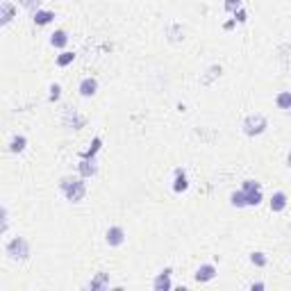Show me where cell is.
<instances>
[{"label":"cell","instance_id":"6da1fadb","mask_svg":"<svg viewBox=\"0 0 291 291\" xmlns=\"http://www.w3.org/2000/svg\"><path fill=\"white\" fill-rule=\"evenodd\" d=\"M5 253L9 255V259L14 261H23L30 257V244L25 237H14L9 244L5 246Z\"/></svg>","mask_w":291,"mask_h":291},{"label":"cell","instance_id":"7a4b0ae2","mask_svg":"<svg viewBox=\"0 0 291 291\" xmlns=\"http://www.w3.org/2000/svg\"><path fill=\"white\" fill-rule=\"evenodd\" d=\"M266 128H268V121L261 114H250L248 119L244 121V134H248V137H259V134L266 132Z\"/></svg>","mask_w":291,"mask_h":291},{"label":"cell","instance_id":"3957f363","mask_svg":"<svg viewBox=\"0 0 291 291\" xmlns=\"http://www.w3.org/2000/svg\"><path fill=\"white\" fill-rule=\"evenodd\" d=\"M64 196L68 202H82L84 196H87V182H84V178H75V182L64 191Z\"/></svg>","mask_w":291,"mask_h":291},{"label":"cell","instance_id":"277c9868","mask_svg":"<svg viewBox=\"0 0 291 291\" xmlns=\"http://www.w3.org/2000/svg\"><path fill=\"white\" fill-rule=\"evenodd\" d=\"M105 241H107V246H112V248H119V246H123L125 230L121 226H112L107 230V234H105Z\"/></svg>","mask_w":291,"mask_h":291},{"label":"cell","instance_id":"5b68a950","mask_svg":"<svg viewBox=\"0 0 291 291\" xmlns=\"http://www.w3.org/2000/svg\"><path fill=\"white\" fill-rule=\"evenodd\" d=\"M171 273H173V268H164V271H160V273H157V278H155V282H153V289L155 291H168V289H173Z\"/></svg>","mask_w":291,"mask_h":291},{"label":"cell","instance_id":"8992f818","mask_svg":"<svg viewBox=\"0 0 291 291\" xmlns=\"http://www.w3.org/2000/svg\"><path fill=\"white\" fill-rule=\"evenodd\" d=\"M77 91H80L82 98H91V96H96V91H98V80H96L94 75L84 77L82 82H80V87H77Z\"/></svg>","mask_w":291,"mask_h":291},{"label":"cell","instance_id":"52a82bcc","mask_svg":"<svg viewBox=\"0 0 291 291\" xmlns=\"http://www.w3.org/2000/svg\"><path fill=\"white\" fill-rule=\"evenodd\" d=\"M216 278V266L214 264H200L198 266V271H196V275H194V280L196 282H209V280H214Z\"/></svg>","mask_w":291,"mask_h":291},{"label":"cell","instance_id":"ba28073f","mask_svg":"<svg viewBox=\"0 0 291 291\" xmlns=\"http://www.w3.org/2000/svg\"><path fill=\"white\" fill-rule=\"evenodd\" d=\"M77 171H80V178L89 180V178H94L96 173H98V164H96V160H82V157H80Z\"/></svg>","mask_w":291,"mask_h":291},{"label":"cell","instance_id":"9c48e42d","mask_svg":"<svg viewBox=\"0 0 291 291\" xmlns=\"http://www.w3.org/2000/svg\"><path fill=\"white\" fill-rule=\"evenodd\" d=\"M14 16H16V7H14V2L2 0V2H0V25H9Z\"/></svg>","mask_w":291,"mask_h":291},{"label":"cell","instance_id":"30bf717a","mask_svg":"<svg viewBox=\"0 0 291 291\" xmlns=\"http://www.w3.org/2000/svg\"><path fill=\"white\" fill-rule=\"evenodd\" d=\"M268 205H271V212H275V214L285 212L287 205H289V200H287V194H285V191H275L273 196H271V200H268Z\"/></svg>","mask_w":291,"mask_h":291},{"label":"cell","instance_id":"8fae6325","mask_svg":"<svg viewBox=\"0 0 291 291\" xmlns=\"http://www.w3.org/2000/svg\"><path fill=\"white\" fill-rule=\"evenodd\" d=\"M187 189H189L187 173H184V168H175V178H173V191H175V194H184Z\"/></svg>","mask_w":291,"mask_h":291},{"label":"cell","instance_id":"7c38bea8","mask_svg":"<svg viewBox=\"0 0 291 291\" xmlns=\"http://www.w3.org/2000/svg\"><path fill=\"white\" fill-rule=\"evenodd\" d=\"M109 287V273L107 271H98L96 278L89 282V289L91 291H100V289H107Z\"/></svg>","mask_w":291,"mask_h":291},{"label":"cell","instance_id":"4fadbf2b","mask_svg":"<svg viewBox=\"0 0 291 291\" xmlns=\"http://www.w3.org/2000/svg\"><path fill=\"white\" fill-rule=\"evenodd\" d=\"M53 18H55V12H50V9H36V12L32 14V21H34V25H39V28L53 23Z\"/></svg>","mask_w":291,"mask_h":291},{"label":"cell","instance_id":"5bb4252c","mask_svg":"<svg viewBox=\"0 0 291 291\" xmlns=\"http://www.w3.org/2000/svg\"><path fill=\"white\" fill-rule=\"evenodd\" d=\"M100 148H102V137H94L91 146L84 150V153H80V157H82V160H96V155L100 153Z\"/></svg>","mask_w":291,"mask_h":291},{"label":"cell","instance_id":"9a60e30c","mask_svg":"<svg viewBox=\"0 0 291 291\" xmlns=\"http://www.w3.org/2000/svg\"><path fill=\"white\" fill-rule=\"evenodd\" d=\"M25 148H28V137H23V134L12 137V141H9V153L18 155V153H23Z\"/></svg>","mask_w":291,"mask_h":291},{"label":"cell","instance_id":"2e32d148","mask_svg":"<svg viewBox=\"0 0 291 291\" xmlns=\"http://www.w3.org/2000/svg\"><path fill=\"white\" fill-rule=\"evenodd\" d=\"M66 43H68L66 30H55L53 34H50V46L53 48H66Z\"/></svg>","mask_w":291,"mask_h":291},{"label":"cell","instance_id":"e0dca14e","mask_svg":"<svg viewBox=\"0 0 291 291\" xmlns=\"http://www.w3.org/2000/svg\"><path fill=\"white\" fill-rule=\"evenodd\" d=\"M230 205H232V207H237V209L248 207V202H246V191L244 189L232 191V194H230Z\"/></svg>","mask_w":291,"mask_h":291},{"label":"cell","instance_id":"ac0fdd59","mask_svg":"<svg viewBox=\"0 0 291 291\" xmlns=\"http://www.w3.org/2000/svg\"><path fill=\"white\" fill-rule=\"evenodd\" d=\"M275 105H278L280 109H287V112H289L291 109V91H280L278 98H275Z\"/></svg>","mask_w":291,"mask_h":291},{"label":"cell","instance_id":"d6986e66","mask_svg":"<svg viewBox=\"0 0 291 291\" xmlns=\"http://www.w3.org/2000/svg\"><path fill=\"white\" fill-rule=\"evenodd\" d=\"M261 200H264L261 189H255V191H248V194H246V202H248V207H257Z\"/></svg>","mask_w":291,"mask_h":291},{"label":"cell","instance_id":"ffe728a7","mask_svg":"<svg viewBox=\"0 0 291 291\" xmlns=\"http://www.w3.org/2000/svg\"><path fill=\"white\" fill-rule=\"evenodd\" d=\"M84 123H87V119L84 116H80V114H68L66 116V125H73V130H80V128H84Z\"/></svg>","mask_w":291,"mask_h":291},{"label":"cell","instance_id":"44dd1931","mask_svg":"<svg viewBox=\"0 0 291 291\" xmlns=\"http://www.w3.org/2000/svg\"><path fill=\"white\" fill-rule=\"evenodd\" d=\"M75 62V53H71V50H64L62 55H57V66L60 68H66L68 64H73Z\"/></svg>","mask_w":291,"mask_h":291},{"label":"cell","instance_id":"7402d4cb","mask_svg":"<svg viewBox=\"0 0 291 291\" xmlns=\"http://www.w3.org/2000/svg\"><path fill=\"white\" fill-rule=\"evenodd\" d=\"M48 91H50V94H48V100H50V102H57L62 98V87L57 82L50 84V87H48Z\"/></svg>","mask_w":291,"mask_h":291},{"label":"cell","instance_id":"603a6c76","mask_svg":"<svg viewBox=\"0 0 291 291\" xmlns=\"http://www.w3.org/2000/svg\"><path fill=\"white\" fill-rule=\"evenodd\" d=\"M250 261H253L255 266H259V268H264L268 264V259H266V255H264V253H253V255H250Z\"/></svg>","mask_w":291,"mask_h":291},{"label":"cell","instance_id":"cb8c5ba5","mask_svg":"<svg viewBox=\"0 0 291 291\" xmlns=\"http://www.w3.org/2000/svg\"><path fill=\"white\" fill-rule=\"evenodd\" d=\"M241 189L248 194V191H255V189H261V184L257 182V180H244V184H241Z\"/></svg>","mask_w":291,"mask_h":291},{"label":"cell","instance_id":"d4e9b609","mask_svg":"<svg viewBox=\"0 0 291 291\" xmlns=\"http://www.w3.org/2000/svg\"><path fill=\"white\" fill-rule=\"evenodd\" d=\"M207 73H209V75H207V77H202V84H209V82H212V77L221 75V66H212Z\"/></svg>","mask_w":291,"mask_h":291},{"label":"cell","instance_id":"484cf974","mask_svg":"<svg viewBox=\"0 0 291 291\" xmlns=\"http://www.w3.org/2000/svg\"><path fill=\"white\" fill-rule=\"evenodd\" d=\"M223 7H226V12H232V14H234L239 7H241V0H226V5H223Z\"/></svg>","mask_w":291,"mask_h":291},{"label":"cell","instance_id":"4316f807","mask_svg":"<svg viewBox=\"0 0 291 291\" xmlns=\"http://www.w3.org/2000/svg\"><path fill=\"white\" fill-rule=\"evenodd\" d=\"M234 21H237V23H246V21H248V12H246L244 7H239L237 12H234Z\"/></svg>","mask_w":291,"mask_h":291},{"label":"cell","instance_id":"83f0119b","mask_svg":"<svg viewBox=\"0 0 291 291\" xmlns=\"http://www.w3.org/2000/svg\"><path fill=\"white\" fill-rule=\"evenodd\" d=\"M18 2H21V5L25 7V9H39V5H41V0H18Z\"/></svg>","mask_w":291,"mask_h":291},{"label":"cell","instance_id":"f1b7e54d","mask_svg":"<svg viewBox=\"0 0 291 291\" xmlns=\"http://www.w3.org/2000/svg\"><path fill=\"white\" fill-rule=\"evenodd\" d=\"M73 182H75V178H71V175H68V178H62V182H60V189H62V191H66V189H68V187H71Z\"/></svg>","mask_w":291,"mask_h":291},{"label":"cell","instance_id":"f546056e","mask_svg":"<svg viewBox=\"0 0 291 291\" xmlns=\"http://www.w3.org/2000/svg\"><path fill=\"white\" fill-rule=\"evenodd\" d=\"M234 25H237V21H234V18H232V21H227V23L223 25V28H226V30H232V28H234Z\"/></svg>","mask_w":291,"mask_h":291},{"label":"cell","instance_id":"4dcf8cb0","mask_svg":"<svg viewBox=\"0 0 291 291\" xmlns=\"http://www.w3.org/2000/svg\"><path fill=\"white\" fill-rule=\"evenodd\" d=\"M250 289H253V291H259V289H264V282H255V285H250Z\"/></svg>","mask_w":291,"mask_h":291},{"label":"cell","instance_id":"1f68e13d","mask_svg":"<svg viewBox=\"0 0 291 291\" xmlns=\"http://www.w3.org/2000/svg\"><path fill=\"white\" fill-rule=\"evenodd\" d=\"M287 164L291 166V150H289V155H287Z\"/></svg>","mask_w":291,"mask_h":291},{"label":"cell","instance_id":"d6a6232c","mask_svg":"<svg viewBox=\"0 0 291 291\" xmlns=\"http://www.w3.org/2000/svg\"><path fill=\"white\" fill-rule=\"evenodd\" d=\"M289 112H291V109H289Z\"/></svg>","mask_w":291,"mask_h":291}]
</instances>
